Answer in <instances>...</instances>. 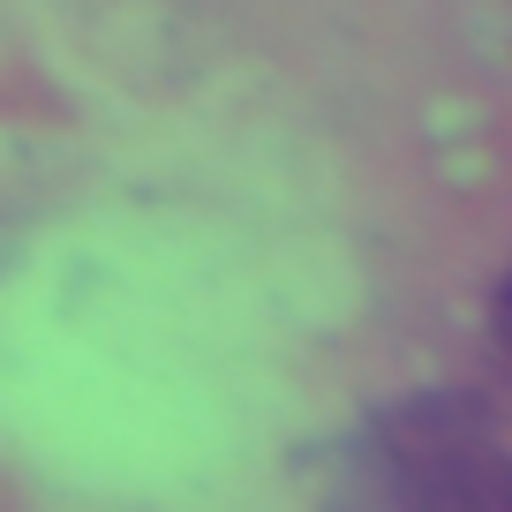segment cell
Wrapping results in <instances>:
<instances>
[{
    "label": "cell",
    "mask_w": 512,
    "mask_h": 512,
    "mask_svg": "<svg viewBox=\"0 0 512 512\" xmlns=\"http://www.w3.org/2000/svg\"><path fill=\"white\" fill-rule=\"evenodd\" d=\"M490 339H497V354H505V369H512V272H505V287H497V302H490Z\"/></svg>",
    "instance_id": "7a4b0ae2"
},
{
    "label": "cell",
    "mask_w": 512,
    "mask_h": 512,
    "mask_svg": "<svg viewBox=\"0 0 512 512\" xmlns=\"http://www.w3.org/2000/svg\"><path fill=\"white\" fill-rule=\"evenodd\" d=\"M324 512H512V437L467 392L392 400L347 437Z\"/></svg>",
    "instance_id": "6da1fadb"
}]
</instances>
